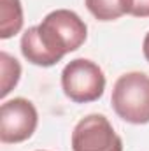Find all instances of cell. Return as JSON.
<instances>
[{"label":"cell","instance_id":"7a4b0ae2","mask_svg":"<svg viewBox=\"0 0 149 151\" xmlns=\"http://www.w3.org/2000/svg\"><path fill=\"white\" fill-rule=\"evenodd\" d=\"M114 113L132 125L149 123V76L126 72L114 83L111 95Z\"/></svg>","mask_w":149,"mask_h":151},{"label":"cell","instance_id":"8fae6325","mask_svg":"<svg viewBox=\"0 0 149 151\" xmlns=\"http://www.w3.org/2000/svg\"><path fill=\"white\" fill-rule=\"evenodd\" d=\"M142 51H144L146 60L149 62V32L146 34V37H144V42H142Z\"/></svg>","mask_w":149,"mask_h":151},{"label":"cell","instance_id":"9c48e42d","mask_svg":"<svg viewBox=\"0 0 149 151\" xmlns=\"http://www.w3.org/2000/svg\"><path fill=\"white\" fill-rule=\"evenodd\" d=\"M0 69H2V91H0V97H7L12 88L19 83V77H21V65L19 62L11 56L9 53L2 51L0 53Z\"/></svg>","mask_w":149,"mask_h":151},{"label":"cell","instance_id":"ba28073f","mask_svg":"<svg viewBox=\"0 0 149 151\" xmlns=\"http://www.w3.org/2000/svg\"><path fill=\"white\" fill-rule=\"evenodd\" d=\"M84 4L98 21H114L128 14V0H84Z\"/></svg>","mask_w":149,"mask_h":151},{"label":"cell","instance_id":"6da1fadb","mask_svg":"<svg viewBox=\"0 0 149 151\" xmlns=\"http://www.w3.org/2000/svg\"><path fill=\"white\" fill-rule=\"evenodd\" d=\"M39 40L58 63L67 53L79 49L88 37L86 23L69 9H56L49 12L37 27Z\"/></svg>","mask_w":149,"mask_h":151},{"label":"cell","instance_id":"277c9868","mask_svg":"<svg viewBox=\"0 0 149 151\" xmlns=\"http://www.w3.org/2000/svg\"><path fill=\"white\" fill-rule=\"evenodd\" d=\"M37 123V109L30 100L23 97L5 100L0 107V141L4 144L23 142L34 135Z\"/></svg>","mask_w":149,"mask_h":151},{"label":"cell","instance_id":"52a82bcc","mask_svg":"<svg viewBox=\"0 0 149 151\" xmlns=\"http://www.w3.org/2000/svg\"><path fill=\"white\" fill-rule=\"evenodd\" d=\"M23 28L21 0H0V39H11Z\"/></svg>","mask_w":149,"mask_h":151},{"label":"cell","instance_id":"30bf717a","mask_svg":"<svg viewBox=\"0 0 149 151\" xmlns=\"http://www.w3.org/2000/svg\"><path fill=\"white\" fill-rule=\"evenodd\" d=\"M128 14L135 18H149V0H128Z\"/></svg>","mask_w":149,"mask_h":151},{"label":"cell","instance_id":"5b68a950","mask_svg":"<svg viewBox=\"0 0 149 151\" xmlns=\"http://www.w3.org/2000/svg\"><path fill=\"white\" fill-rule=\"evenodd\" d=\"M72 151H123V141L104 114H88L74 127Z\"/></svg>","mask_w":149,"mask_h":151},{"label":"cell","instance_id":"8992f818","mask_svg":"<svg viewBox=\"0 0 149 151\" xmlns=\"http://www.w3.org/2000/svg\"><path fill=\"white\" fill-rule=\"evenodd\" d=\"M21 53L30 63H34L37 67H53V65H56L54 58L47 53L44 44L39 40L37 27H30L21 35Z\"/></svg>","mask_w":149,"mask_h":151},{"label":"cell","instance_id":"3957f363","mask_svg":"<svg viewBox=\"0 0 149 151\" xmlns=\"http://www.w3.org/2000/svg\"><path fill=\"white\" fill-rule=\"evenodd\" d=\"M62 90L75 104L95 102L105 90L104 70L91 60L75 58L62 72Z\"/></svg>","mask_w":149,"mask_h":151},{"label":"cell","instance_id":"7c38bea8","mask_svg":"<svg viewBox=\"0 0 149 151\" xmlns=\"http://www.w3.org/2000/svg\"><path fill=\"white\" fill-rule=\"evenodd\" d=\"M39 151H44V150H39Z\"/></svg>","mask_w":149,"mask_h":151}]
</instances>
